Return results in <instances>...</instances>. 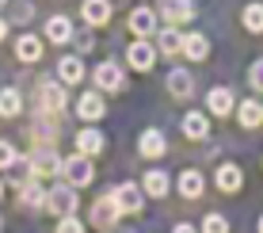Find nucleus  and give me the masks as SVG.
Here are the masks:
<instances>
[{"label": "nucleus", "instance_id": "nucleus-1", "mask_svg": "<svg viewBox=\"0 0 263 233\" xmlns=\"http://www.w3.org/2000/svg\"><path fill=\"white\" fill-rule=\"evenodd\" d=\"M61 172H65V184H72V187H88L96 180V168H92V160H88L84 153L65 157L61 160Z\"/></svg>", "mask_w": 263, "mask_h": 233}, {"label": "nucleus", "instance_id": "nucleus-34", "mask_svg": "<svg viewBox=\"0 0 263 233\" xmlns=\"http://www.w3.org/2000/svg\"><path fill=\"white\" fill-rule=\"evenodd\" d=\"M77 46H80V50H84V53H88V50H92V46H96V39H92V34H77Z\"/></svg>", "mask_w": 263, "mask_h": 233}, {"label": "nucleus", "instance_id": "nucleus-20", "mask_svg": "<svg viewBox=\"0 0 263 233\" xmlns=\"http://www.w3.org/2000/svg\"><path fill=\"white\" fill-rule=\"evenodd\" d=\"M80 15H84L88 27H103L107 20H111V4H107V0H84Z\"/></svg>", "mask_w": 263, "mask_h": 233}, {"label": "nucleus", "instance_id": "nucleus-21", "mask_svg": "<svg viewBox=\"0 0 263 233\" xmlns=\"http://www.w3.org/2000/svg\"><path fill=\"white\" fill-rule=\"evenodd\" d=\"M77 153H84V157H96V153H103V134L92 130V127H84L77 134Z\"/></svg>", "mask_w": 263, "mask_h": 233}, {"label": "nucleus", "instance_id": "nucleus-32", "mask_svg": "<svg viewBox=\"0 0 263 233\" xmlns=\"http://www.w3.org/2000/svg\"><path fill=\"white\" fill-rule=\"evenodd\" d=\"M58 233H84V222H80L77 214H65V218L58 222Z\"/></svg>", "mask_w": 263, "mask_h": 233}, {"label": "nucleus", "instance_id": "nucleus-40", "mask_svg": "<svg viewBox=\"0 0 263 233\" xmlns=\"http://www.w3.org/2000/svg\"><path fill=\"white\" fill-rule=\"evenodd\" d=\"M0 226H4V222H0Z\"/></svg>", "mask_w": 263, "mask_h": 233}, {"label": "nucleus", "instance_id": "nucleus-4", "mask_svg": "<svg viewBox=\"0 0 263 233\" xmlns=\"http://www.w3.org/2000/svg\"><path fill=\"white\" fill-rule=\"evenodd\" d=\"M157 12L164 15V23L179 27L195 20V0H157Z\"/></svg>", "mask_w": 263, "mask_h": 233}, {"label": "nucleus", "instance_id": "nucleus-26", "mask_svg": "<svg viewBox=\"0 0 263 233\" xmlns=\"http://www.w3.org/2000/svg\"><path fill=\"white\" fill-rule=\"evenodd\" d=\"M58 77H61V84H77V80L84 77V61H80L77 53L61 58V61H58Z\"/></svg>", "mask_w": 263, "mask_h": 233}, {"label": "nucleus", "instance_id": "nucleus-18", "mask_svg": "<svg viewBox=\"0 0 263 233\" xmlns=\"http://www.w3.org/2000/svg\"><path fill=\"white\" fill-rule=\"evenodd\" d=\"M183 134L191 141H202L206 134H210V115L206 111H191V115H183Z\"/></svg>", "mask_w": 263, "mask_h": 233}, {"label": "nucleus", "instance_id": "nucleus-12", "mask_svg": "<svg viewBox=\"0 0 263 233\" xmlns=\"http://www.w3.org/2000/svg\"><path fill=\"white\" fill-rule=\"evenodd\" d=\"M46 187L39 184V176H31L27 184H20V207H31V210H42L46 207Z\"/></svg>", "mask_w": 263, "mask_h": 233}, {"label": "nucleus", "instance_id": "nucleus-22", "mask_svg": "<svg viewBox=\"0 0 263 233\" xmlns=\"http://www.w3.org/2000/svg\"><path fill=\"white\" fill-rule=\"evenodd\" d=\"M157 46L160 53H168V58H176V53H183V34H179V27H164V31L157 34Z\"/></svg>", "mask_w": 263, "mask_h": 233}, {"label": "nucleus", "instance_id": "nucleus-25", "mask_svg": "<svg viewBox=\"0 0 263 233\" xmlns=\"http://www.w3.org/2000/svg\"><path fill=\"white\" fill-rule=\"evenodd\" d=\"M240 23H244L248 34H263V4L259 0H252V4L240 8Z\"/></svg>", "mask_w": 263, "mask_h": 233}, {"label": "nucleus", "instance_id": "nucleus-31", "mask_svg": "<svg viewBox=\"0 0 263 233\" xmlns=\"http://www.w3.org/2000/svg\"><path fill=\"white\" fill-rule=\"evenodd\" d=\"M15 160H20V153H15V146H12V141H4V138H0V168H12Z\"/></svg>", "mask_w": 263, "mask_h": 233}, {"label": "nucleus", "instance_id": "nucleus-39", "mask_svg": "<svg viewBox=\"0 0 263 233\" xmlns=\"http://www.w3.org/2000/svg\"><path fill=\"white\" fill-rule=\"evenodd\" d=\"M0 4H8V0H0Z\"/></svg>", "mask_w": 263, "mask_h": 233}, {"label": "nucleus", "instance_id": "nucleus-19", "mask_svg": "<svg viewBox=\"0 0 263 233\" xmlns=\"http://www.w3.org/2000/svg\"><path fill=\"white\" fill-rule=\"evenodd\" d=\"M168 92L176 96V100H187V96L195 92V77L187 73V69H172L168 73Z\"/></svg>", "mask_w": 263, "mask_h": 233}, {"label": "nucleus", "instance_id": "nucleus-13", "mask_svg": "<svg viewBox=\"0 0 263 233\" xmlns=\"http://www.w3.org/2000/svg\"><path fill=\"white\" fill-rule=\"evenodd\" d=\"M237 119H240V130H259L263 127V100H240Z\"/></svg>", "mask_w": 263, "mask_h": 233}, {"label": "nucleus", "instance_id": "nucleus-8", "mask_svg": "<svg viewBox=\"0 0 263 233\" xmlns=\"http://www.w3.org/2000/svg\"><path fill=\"white\" fill-rule=\"evenodd\" d=\"M119 218H122V210H119V203H115V195H103V199L92 203V226L96 229H111Z\"/></svg>", "mask_w": 263, "mask_h": 233}, {"label": "nucleus", "instance_id": "nucleus-10", "mask_svg": "<svg viewBox=\"0 0 263 233\" xmlns=\"http://www.w3.org/2000/svg\"><path fill=\"white\" fill-rule=\"evenodd\" d=\"M27 160H31L34 176H53V172L61 168V157H58V149H53V146H46V141H42V146L34 149V153L27 157Z\"/></svg>", "mask_w": 263, "mask_h": 233}, {"label": "nucleus", "instance_id": "nucleus-33", "mask_svg": "<svg viewBox=\"0 0 263 233\" xmlns=\"http://www.w3.org/2000/svg\"><path fill=\"white\" fill-rule=\"evenodd\" d=\"M248 84L256 88V92H263V58L252 61V69H248Z\"/></svg>", "mask_w": 263, "mask_h": 233}, {"label": "nucleus", "instance_id": "nucleus-23", "mask_svg": "<svg viewBox=\"0 0 263 233\" xmlns=\"http://www.w3.org/2000/svg\"><path fill=\"white\" fill-rule=\"evenodd\" d=\"M179 195L183 199H198L202 195V187H206V180H202V172H195V168H187V172H179Z\"/></svg>", "mask_w": 263, "mask_h": 233}, {"label": "nucleus", "instance_id": "nucleus-37", "mask_svg": "<svg viewBox=\"0 0 263 233\" xmlns=\"http://www.w3.org/2000/svg\"><path fill=\"white\" fill-rule=\"evenodd\" d=\"M256 233H263V214H259V222H256Z\"/></svg>", "mask_w": 263, "mask_h": 233}, {"label": "nucleus", "instance_id": "nucleus-6", "mask_svg": "<svg viewBox=\"0 0 263 233\" xmlns=\"http://www.w3.org/2000/svg\"><path fill=\"white\" fill-rule=\"evenodd\" d=\"M206 111L217 115V119L233 115V111H237V96H233V88H225V84L210 88V92H206Z\"/></svg>", "mask_w": 263, "mask_h": 233}, {"label": "nucleus", "instance_id": "nucleus-24", "mask_svg": "<svg viewBox=\"0 0 263 233\" xmlns=\"http://www.w3.org/2000/svg\"><path fill=\"white\" fill-rule=\"evenodd\" d=\"M46 39L53 42V46L69 42V39H72V23L65 20V15H50V20H46Z\"/></svg>", "mask_w": 263, "mask_h": 233}, {"label": "nucleus", "instance_id": "nucleus-29", "mask_svg": "<svg viewBox=\"0 0 263 233\" xmlns=\"http://www.w3.org/2000/svg\"><path fill=\"white\" fill-rule=\"evenodd\" d=\"M20 111H23L20 88H4V92H0V119H15Z\"/></svg>", "mask_w": 263, "mask_h": 233}, {"label": "nucleus", "instance_id": "nucleus-14", "mask_svg": "<svg viewBox=\"0 0 263 233\" xmlns=\"http://www.w3.org/2000/svg\"><path fill=\"white\" fill-rule=\"evenodd\" d=\"M130 31L138 34V39H153V34H157V12H153V8H134Z\"/></svg>", "mask_w": 263, "mask_h": 233}, {"label": "nucleus", "instance_id": "nucleus-16", "mask_svg": "<svg viewBox=\"0 0 263 233\" xmlns=\"http://www.w3.org/2000/svg\"><path fill=\"white\" fill-rule=\"evenodd\" d=\"M103 111H107V103H103V96L99 92H84L77 100V115L84 122H96V119H103Z\"/></svg>", "mask_w": 263, "mask_h": 233}, {"label": "nucleus", "instance_id": "nucleus-2", "mask_svg": "<svg viewBox=\"0 0 263 233\" xmlns=\"http://www.w3.org/2000/svg\"><path fill=\"white\" fill-rule=\"evenodd\" d=\"M80 207V195H77V187L72 184H58V187H50V195H46V210H53L58 218H65V214H77Z\"/></svg>", "mask_w": 263, "mask_h": 233}, {"label": "nucleus", "instance_id": "nucleus-27", "mask_svg": "<svg viewBox=\"0 0 263 233\" xmlns=\"http://www.w3.org/2000/svg\"><path fill=\"white\" fill-rule=\"evenodd\" d=\"M15 58H20V61H39L42 58L39 34H20V39H15Z\"/></svg>", "mask_w": 263, "mask_h": 233}, {"label": "nucleus", "instance_id": "nucleus-17", "mask_svg": "<svg viewBox=\"0 0 263 233\" xmlns=\"http://www.w3.org/2000/svg\"><path fill=\"white\" fill-rule=\"evenodd\" d=\"M183 58L187 61H206V58H210V39H206L202 31L183 34Z\"/></svg>", "mask_w": 263, "mask_h": 233}, {"label": "nucleus", "instance_id": "nucleus-30", "mask_svg": "<svg viewBox=\"0 0 263 233\" xmlns=\"http://www.w3.org/2000/svg\"><path fill=\"white\" fill-rule=\"evenodd\" d=\"M198 233H229V222H225V214H206V218H202V229H198Z\"/></svg>", "mask_w": 263, "mask_h": 233}, {"label": "nucleus", "instance_id": "nucleus-3", "mask_svg": "<svg viewBox=\"0 0 263 233\" xmlns=\"http://www.w3.org/2000/svg\"><path fill=\"white\" fill-rule=\"evenodd\" d=\"M111 195H115V203H119V210H122V214H138V210L145 207V187H141V184H134V180L119 184Z\"/></svg>", "mask_w": 263, "mask_h": 233}, {"label": "nucleus", "instance_id": "nucleus-11", "mask_svg": "<svg viewBox=\"0 0 263 233\" xmlns=\"http://www.w3.org/2000/svg\"><path fill=\"white\" fill-rule=\"evenodd\" d=\"M96 88H99V92H119V88H126L122 69L115 65V61H103V65H96Z\"/></svg>", "mask_w": 263, "mask_h": 233}, {"label": "nucleus", "instance_id": "nucleus-7", "mask_svg": "<svg viewBox=\"0 0 263 233\" xmlns=\"http://www.w3.org/2000/svg\"><path fill=\"white\" fill-rule=\"evenodd\" d=\"M126 61H130V69H138V73H149L153 61H157V46H153L149 39L130 42V50H126Z\"/></svg>", "mask_w": 263, "mask_h": 233}, {"label": "nucleus", "instance_id": "nucleus-38", "mask_svg": "<svg viewBox=\"0 0 263 233\" xmlns=\"http://www.w3.org/2000/svg\"><path fill=\"white\" fill-rule=\"evenodd\" d=\"M0 199H4V184H0Z\"/></svg>", "mask_w": 263, "mask_h": 233}, {"label": "nucleus", "instance_id": "nucleus-35", "mask_svg": "<svg viewBox=\"0 0 263 233\" xmlns=\"http://www.w3.org/2000/svg\"><path fill=\"white\" fill-rule=\"evenodd\" d=\"M172 233H198V229L191 226V222H179V226H176V229H172Z\"/></svg>", "mask_w": 263, "mask_h": 233}, {"label": "nucleus", "instance_id": "nucleus-28", "mask_svg": "<svg viewBox=\"0 0 263 233\" xmlns=\"http://www.w3.org/2000/svg\"><path fill=\"white\" fill-rule=\"evenodd\" d=\"M141 187L153 195V199H160V195H168V187H172V180H168V172H160V168H153V172H145L141 176Z\"/></svg>", "mask_w": 263, "mask_h": 233}, {"label": "nucleus", "instance_id": "nucleus-9", "mask_svg": "<svg viewBox=\"0 0 263 233\" xmlns=\"http://www.w3.org/2000/svg\"><path fill=\"white\" fill-rule=\"evenodd\" d=\"M214 184H217V191H221V195H237L240 187H244V172H240V165L225 160V165L214 172Z\"/></svg>", "mask_w": 263, "mask_h": 233}, {"label": "nucleus", "instance_id": "nucleus-5", "mask_svg": "<svg viewBox=\"0 0 263 233\" xmlns=\"http://www.w3.org/2000/svg\"><path fill=\"white\" fill-rule=\"evenodd\" d=\"M65 84H58V80H42L39 84V107L42 111H53V115H61L65 111Z\"/></svg>", "mask_w": 263, "mask_h": 233}, {"label": "nucleus", "instance_id": "nucleus-15", "mask_svg": "<svg viewBox=\"0 0 263 233\" xmlns=\"http://www.w3.org/2000/svg\"><path fill=\"white\" fill-rule=\"evenodd\" d=\"M164 149H168V141H164L160 130H141V138H138V153L141 157L157 160V157H164Z\"/></svg>", "mask_w": 263, "mask_h": 233}, {"label": "nucleus", "instance_id": "nucleus-36", "mask_svg": "<svg viewBox=\"0 0 263 233\" xmlns=\"http://www.w3.org/2000/svg\"><path fill=\"white\" fill-rule=\"evenodd\" d=\"M4 34H8V23H4V20H0V42H4Z\"/></svg>", "mask_w": 263, "mask_h": 233}]
</instances>
